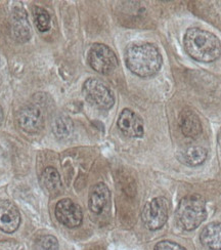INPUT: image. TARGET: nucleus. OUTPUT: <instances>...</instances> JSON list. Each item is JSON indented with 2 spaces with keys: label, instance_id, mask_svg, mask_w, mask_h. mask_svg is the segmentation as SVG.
Returning a JSON list of instances; mask_svg holds the SVG:
<instances>
[{
  "label": "nucleus",
  "instance_id": "obj_1",
  "mask_svg": "<svg viewBox=\"0 0 221 250\" xmlns=\"http://www.w3.org/2000/svg\"><path fill=\"white\" fill-rule=\"evenodd\" d=\"M125 62L133 74L147 78L160 71L163 58L154 44L133 43L125 50Z\"/></svg>",
  "mask_w": 221,
  "mask_h": 250
},
{
  "label": "nucleus",
  "instance_id": "obj_2",
  "mask_svg": "<svg viewBox=\"0 0 221 250\" xmlns=\"http://www.w3.org/2000/svg\"><path fill=\"white\" fill-rule=\"evenodd\" d=\"M186 53L201 62H212L221 56V42L216 35L201 28L186 30L183 38Z\"/></svg>",
  "mask_w": 221,
  "mask_h": 250
},
{
  "label": "nucleus",
  "instance_id": "obj_3",
  "mask_svg": "<svg viewBox=\"0 0 221 250\" xmlns=\"http://www.w3.org/2000/svg\"><path fill=\"white\" fill-rule=\"evenodd\" d=\"M177 221L185 231H194L206 220V201L201 195L191 194L182 198L176 210Z\"/></svg>",
  "mask_w": 221,
  "mask_h": 250
},
{
  "label": "nucleus",
  "instance_id": "obj_4",
  "mask_svg": "<svg viewBox=\"0 0 221 250\" xmlns=\"http://www.w3.org/2000/svg\"><path fill=\"white\" fill-rule=\"evenodd\" d=\"M83 96L91 106L99 110H110L115 104L111 88L98 78H89L83 84Z\"/></svg>",
  "mask_w": 221,
  "mask_h": 250
},
{
  "label": "nucleus",
  "instance_id": "obj_5",
  "mask_svg": "<svg viewBox=\"0 0 221 250\" xmlns=\"http://www.w3.org/2000/svg\"><path fill=\"white\" fill-rule=\"evenodd\" d=\"M170 204L165 197H157L147 202L141 211V220L145 228L157 231L163 228L169 215Z\"/></svg>",
  "mask_w": 221,
  "mask_h": 250
},
{
  "label": "nucleus",
  "instance_id": "obj_6",
  "mask_svg": "<svg viewBox=\"0 0 221 250\" xmlns=\"http://www.w3.org/2000/svg\"><path fill=\"white\" fill-rule=\"evenodd\" d=\"M90 67L100 74L109 75L118 67V59L114 51L103 43H94L88 53Z\"/></svg>",
  "mask_w": 221,
  "mask_h": 250
},
{
  "label": "nucleus",
  "instance_id": "obj_7",
  "mask_svg": "<svg viewBox=\"0 0 221 250\" xmlns=\"http://www.w3.org/2000/svg\"><path fill=\"white\" fill-rule=\"evenodd\" d=\"M56 217L67 228H77L82 224L83 213L81 207L71 199H62L56 205Z\"/></svg>",
  "mask_w": 221,
  "mask_h": 250
},
{
  "label": "nucleus",
  "instance_id": "obj_8",
  "mask_svg": "<svg viewBox=\"0 0 221 250\" xmlns=\"http://www.w3.org/2000/svg\"><path fill=\"white\" fill-rule=\"evenodd\" d=\"M20 127L28 133L39 132L43 127V116L41 111L35 106H25L17 114Z\"/></svg>",
  "mask_w": 221,
  "mask_h": 250
},
{
  "label": "nucleus",
  "instance_id": "obj_9",
  "mask_svg": "<svg viewBox=\"0 0 221 250\" xmlns=\"http://www.w3.org/2000/svg\"><path fill=\"white\" fill-rule=\"evenodd\" d=\"M117 125L120 131L128 138H141L144 133L142 119L130 109H124L120 113Z\"/></svg>",
  "mask_w": 221,
  "mask_h": 250
},
{
  "label": "nucleus",
  "instance_id": "obj_10",
  "mask_svg": "<svg viewBox=\"0 0 221 250\" xmlns=\"http://www.w3.org/2000/svg\"><path fill=\"white\" fill-rule=\"evenodd\" d=\"M10 32L15 40L20 43H25L31 37V26L28 21L26 10L22 7H16L10 18Z\"/></svg>",
  "mask_w": 221,
  "mask_h": 250
},
{
  "label": "nucleus",
  "instance_id": "obj_11",
  "mask_svg": "<svg viewBox=\"0 0 221 250\" xmlns=\"http://www.w3.org/2000/svg\"><path fill=\"white\" fill-rule=\"evenodd\" d=\"M20 224L18 208L7 200L0 201V230L7 234L16 232Z\"/></svg>",
  "mask_w": 221,
  "mask_h": 250
},
{
  "label": "nucleus",
  "instance_id": "obj_12",
  "mask_svg": "<svg viewBox=\"0 0 221 250\" xmlns=\"http://www.w3.org/2000/svg\"><path fill=\"white\" fill-rule=\"evenodd\" d=\"M180 126L183 135L193 140L198 139L203 131L201 120L191 109H183L180 114Z\"/></svg>",
  "mask_w": 221,
  "mask_h": 250
},
{
  "label": "nucleus",
  "instance_id": "obj_13",
  "mask_svg": "<svg viewBox=\"0 0 221 250\" xmlns=\"http://www.w3.org/2000/svg\"><path fill=\"white\" fill-rule=\"evenodd\" d=\"M111 193L109 188L106 184L99 183L94 185L89 193V199H88V206L89 209L96 214H100L107 206L108 202L110 201Z\"/></svg>",
  "mask_w": 221,
  "mask_h": 250
},
{
  "label": "nucleus",
  "instance_id": "obj_14",
  "mask_svg": "<svg viewBox=\"0 0 221 250\" xmlns=\"http://www.w3.org/2000/svg\"><path fill=\"white\" fill-rule=\"evenodd\" d=\"M208 156V151L200 146H189L177 152V159L187 166L203 164Z\"/></svg>",
  "mask_w": 221,
  "mask_h": 250
},
{
  "label": "nucleus",
  "instance_id": "obj_15",
  "mask_svg": "<svg viewBox=\"0 0 221 250\" xmlns=\"http://www.w3.org/2000/svg\"><path fill=\"white\" fill-rule=\"evenodd\" d=\"M200 240L208 249L221 250V222L207 225L200 234Z\"/></svg>",
  "mask_w": 221,
  "mask_h": 250
},
{
  "label": "nucleus",
  "instance_id": "obj_16",
  "mask_svg": "<svg viewBox=\"0 0 221 250\" xmlns=\"http://www.w3.org/2000/svg\"><path fill=\"white\" fill-rule=\"evenodd\" d=\"M40 183L45 192L52 196H57L62 189L60 175L55 167H46L40 176Z\"/></svg>",
  "mask_w": 221,
  "mask_h": 250
},
{
  "label": "nucleus",
  "instance_id": "obj_17",
  "mask_svg": "<svg viewBox=\"0 0 221 250\" xmlns=\"http://www.w3.org/2000/svg\"><path fill=\"white\" fill-rule=\"evenodd\" d=\"M52 131L59 139L69 138L73 131V122L67 116H59L52 122Z\"/></svg>",
  "mask_w": 221,
  "mask_h": 250
},
{
  "label": "nucleus",
  "instance_id": "obj_18",
  "mask_svg": "<svg viewBox=\"0 0 221 250\" xmlns=\"http://www.w3.org/2000/svg\"><path fill=\"white\" fill-rule=\"evenodd\" d=\"M33 17L37 29L40 32H46L50 28V16L44 8L35 6L33 8Z\"/></svg>",
  "mask_w": 221,
  "mask_h": 250
},
{
  "label": "nucleus",
  "instance_id": "obj_19",
  "mask_svg": "<svg viewBox=\"0 0 221 250\" xmlns=\"http://www.w3.org/2000/svg\"><path fill=\"white\" fill-rule=\"evenodd\" d=\"M36 250H59L58 239L51 235H44L37 239L35 243Z\"/></svg>",
  "mask_w": 221,
  "mask_h": 250
},
{
  "label": "nucleus",
  "instance_id": "obj_20",
  "mask_svg": "<svg viewBox=\"0 0 221 250\" xmlns=\"http://www.w3.org/2000/svg\"><path fill=\"white\" fill-rule=\"evenodd\" d=\"M154 250H186V248L173 241L164 240V241L158 242L155 245Z\"/></svg>",
  "mask_w": 221,
  "mask_h": 250
},
{
  "label": "nucleus",
  "instance_id": "obj_21",
  "mask_svg": "<svg viewBox=\"0 0 221 250\" xmlns=\"http://www.w3.org/2000/svg\"><path fill=\"white\" fill-rule=\"evenodd\" d=\"M3 118H4V115H3V110H2L1 106H0V124L2 123V121H3Z\"/></svg>",
  "mask_w": 221,
  "mask_h": 250
},
{
  "label": "nucleus",
  "instance_id": "obj_22",
  "mask_svg": "<svg viewBox=\"0 0 221 250\" xmlns=\"http://www.w3.org/2000/svg\"><path fill=\"white\" fill-rule=\"evenodd\" d=\"M218 142L221 145V130L219 131V134H218Z\"/></svg>",
  "mask_w": 221,
  "mask_h": 250
},
{
  "label": "nucleus",
  "instance_id": "obj_23",
  "mask_svg": "<svg viewBox=\"0 0 221 250\" xmlns=\"http://www.w3.org/2000/svg\"><path fill=\"white\" fill-rule=\"evenodd\" d=\"M0 62H1V61H0Z\"/></svg>",
  "mask_w": 221,
  "mask_h": 250
}]
</instances>
